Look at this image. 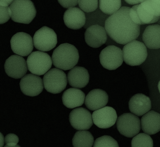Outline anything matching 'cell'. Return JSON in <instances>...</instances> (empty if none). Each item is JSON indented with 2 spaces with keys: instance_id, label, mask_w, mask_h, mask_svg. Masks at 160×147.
<instances>
[{
  "instance_id": "6da1fadb",
  "label": "cell",
  "mask_w": 160,
  "mask_h": 147,
  "mask_svg": "<svg viewBox=\"0 0 160 147\" xmlns=\"http://www.w3.org/2000/svg\"><path fill=\"white\" fill-rule=\"evenodd\" d=\"M130 8L123 6L106 20L104 28L109 36L116 43L126 45L135 40L140 33V26L129 16Z\"/></svg>"
},
{
  "instance_id": "7a4b0ae2",
  "label": "cell",
  "mask_w": 160,
  "mask_h": 147,
  "mask_svg": "<svg viewBox=\"0 0 160 147\" xmlns=\"http://www.w3.org/2000/svg\"><path fill=\"white\" fill-rule=\"evenodd\" d=\"M52 58L53 65L57 68L64 71L71 70L78 63L79 52L74 45L62 44L54 50Z\"/></svg>"
},
{
  "instance_id": "3957f363",
  "label": "cell",
  "mask_w": 160,
  "mask_h": 147,
  "mask_svg": "<svg viewBox=\"0 0 160 147\" xmlns=\"http://www.w3.org/2000/svg\"><path fill=\"white\" fill-rule=\"evenodd\" d=\"M11 19L16 23L29 24L36 16L34 4L30 0H15L10 6Z\"/></svg>"
},
{
  "instance_id": "277c9868",
  "label": "cell",
  "mask_w": 160,
  "mask_h": 147,
  "mask_svg": "<svg viewBox=\"0 0 160 147\" xmlns=\"http://www.w3.org/2000/svg\"><path fill=\"white\" fill-rule=\"evenodd\" d=\"M122 51L124 62L132 66L141 65L148 57L147 49L145 45L136 40L124 45Z\"/></svg>"
},
{
  "instance_id": "5b68a950",
  "label": "cell",
  "mask_w": 160,
  "mask_h": 147,
  "mask_svg": "<svg viewBox=\"0 0 160 147\" xmlns=\"http://www.w3.org/2000/svg\"><path fill=\"white\" fill-rule=\"evenodd\" d=\"M43 81L44 87L48 92L57 94L66 88L68 79L63 71L55 68L50 69L44 74Z\"/></svg>"
},
{
  "instance_id": "8992f818",
  "label": "cell",
  "mask_w": 160,
  "mask_h": 147,
  "mask_svg": "<svg viewBox=\"0 0 160 147\" xmlns=\"http://www.w3.org/2000/svg\"><path fill=\"white\" fill-rule=\"evenodd\" d=\"M27 63L30 72L35 75L42 76L50 70L53 62L52 58L48 53L36 51L28 55Z\"/></svg>"
},
{
  "instance_id": "52a82bcc",
  "label": "cell",
  "mask_w": 160,
  "mask_h": 147,
  "mask_svg": "<svg viewBox=\"0 0 160 147\" xmlns=\"http://www.w3.org/2000/svg\"><path fill=\"white\" fill-rule=\"evenodd\" d=\"M117 125L119 133L127 138L134 137L139 134L141 129L139 118L129 113H124L119 116L117 120Z\"/></svg>"
},
{
  "instance_id": "ba28073f",
  "label": "cell",
  "mask_w": 160,
  "mask_h": 147,
  "mask_svg": "<svg viewBox=\"0 0 160 147\" xmlns=\"http://www.w3.org/2000/svg\"><path fill=\"white\" fill-rule=\"evenodd\" d=\"M33 39L35 48L42 52L51 50L55 48L57 43L56 33L47 26L42 27L37 30Z\"/></svg>"
},
{
  "instance_id": "9c48e42d",
  "label": "cell",
  "mask_w": 160,
  "mask_h": 147,
  "mask_svg": "<svg viewBox=\"0 0 160 147\" xmlns=\"http://www.w3.org/2000/svg\"><path fill=\"white\" fill-rule=\"evenodd\" d=\"M100 60L104 68L109 70H116L123 62L122 50L115 45H108L101 51Z\"/></svg>"
},
{
  "instance_id": "30bf717a",
  "label": "cell",
  "mask_w": 160,
  "mask_h": 147,
  "mask_svg": "<svg viewBox=\"0 0 160 147\" xmlns=\"http://www.w3.org/2000/svg\"><path fill=\"white\" fill-rule=\"evenodd\" d=\"M12 50L20 56H28L33 50V39L29 34L19 32L13 35L11 40Z\"/></svg>"
},
{
  "instance_id": "8fae6325",
  "label": "cell",
  "mask_w": 160,
  "mask_h": 147,
  "mask_svg": "<svg viewBox=\"0 0 160 147\" xmlns=\"http://www.w3.org/2000/svg\"><path fill=\"white\" fill-rule=\"evenodd\" d=\"M4 69L9 76L18 79L22 78L26 75L28 67L26 60L22 57L13 55L6 60Z\"/></svg>"
},
{
  "instance_id": "7c38bea8",
  "label": "cell",
  "mask_w": 160,
  "mask_h": 147,
  "mask_svg": "<svg viewBox=\"0 0 160 147\" xmlns=\"http://www.w3.org/2000/svg\"><path fill=\"white\" fill-rule=\"evenodd\" d=\"M69 121L74 129L79 131L90 129L93 123L90 111L82 108H76L71 112Z\"/></svg>"
},
{
  "instance_id": "4fadbf2b",
  "label": "cell",
  "mask_w": 160,
  "mask_h": 147,
  "mask_svg": "<svg viewBox=\"0 0 160 147\" xmlns=\"http://www.w3.org/2000/svg\"><path fill=\"white\" fill-rule=\"evenodd\" d=\"M115 109L109 106H105L92 113V121L96 126L101 129H108L113 126L117 120Z\"/></svg>"
},
{
  "instance_id": "5bb4252c",
  "label": "cell",
  "mask_w": 160,
  "mask_h": 147,
  "mask_svg": "<svg viewBox=\"0 0 160 147\" xmlns=\"http://www.w3.org/2000/svg\"><path fill=\"white\" fill-rule=\"evenodd\" d=\"M22 92L26 96H36L42 92L43 81L38 76L33 74H27L21 79L20 82Z\"/></svg>"
},
{
  "instance_id": "9a60e30c",
  "label": "cell",
  "mask_w": 160,
  "mask_h": 147,
  "mask_svg": "<svg viewBox=\"0 0 160 147\" xmlns=\"http://www.w3.org/2000/svg\"><path fill=\"white\" fill-rule=\"evenodd\" d=\"M86 43L92 48H100L106 43L107 34L103 26L98 24L89 26L85 33Z\"/></svg>"
},
{
  "instance_id": "2e32d148",
  "label": "cell",
  "mask_w": 160,
  "mask_h": 147,
  "mask_svg": "<svg viewBox=\"0 0 160 147\" xmlns=\"http://www.w3.org/2000/svg\"><path fill=\"white\" fill-rule=\"evenodd\" d=\"M63 20L65 25L68 28L78 30L85 26L86 17L81 9L75 7L65 11L64 13Z\"/></svg>"
},
{
  "instance_id": "e0dca14e",
  "label": "cell",
  "mask_w": 160,
  "mask_h": 147,
  "mask_svg": "<svg viewBox=\"0 0 160 147\" xmlns=\"http://www.w3.org/2000/svg\"><path fill=\"white\" fill-rule=\"evenodd\" d=\"M129 107L131 112L136 116L144 115L151 109L150 99L144 94H136L129 100Z\"/></svg>"
},
{
  "instance_id": "ac0fdd59",
  "label": "cell",
  "mask_w": 160,
  "mask_h": 147,
  "mask_svg": "<svg viewBox=\"0 0 160 147\" xmlns=\"http://www.w3.org/2000/svg\"><path fill=\"white\" fill-rule=\"evenodd\" d=\"M108 102V96L105 91L95 89L87 94L85 104L89 109L95 111L105 107Z\"/></svg>"
},
{
  "instance_id": "d6986e66",
  "label": "cell",
  "mask_w": 160,
  "mask_h": 147,
  "mask_svg": "<svg viewBox=\"0 0 160 147\" xmlns=\"http://www.w3.org/2000/svg\"><path fill=\"white\" fill-rule=\"evenodd\" d=\"M69 84L76 88H82L88 84L90 75L84 67L75 66L71 69L67 75Z\"/></svg>"
},
{
  "instance_id": "ffe728a7",
  "label": "cell",
  "mask_w": 160,
  "mask_h": 147,
  "mask_svg": "<svg viewBox=\"0 0 160 147\" xmlns=\"http://www.w3.org/2000/svg\"><path fill=\"white\" fill-rule=\"evenodd\" d=\"M141 122L142 129L146 134L153 135L160 131V114L155 111L146 113L141 118Z\"/></svg>"
},
{
  "instance_id": "44dd1931",
  "label": "cell",
  "mask_w": 160,
  "mask_h": 147,
  "mask_svg": "<svg viewBox=\"0 0 160 147\" xmlns=\"http://www.w3.org/2000/svg\"><path fill=\"white\" fill-rule=\"evenodd\" d=\"M85 94L80 89L69 88L64 92L62 100L64 105L69 109L80 107L85 102Z\"/></svg>"
},
{
  "instance_id": "7402d4cb",
  "label": "cell",
  "mask_w": 160,
  "mask_h": 147,
  "mask_svg": "<svg viewBox=\"0 0 160 147\" xmlns=\"http://www.w3.org/2000/svg\"><path fill=\"white\" fill-rule=\"evenodd\" d=\"M142 40L146 47L151 50L160 48V25H149L145 29Z\"/></svg>"
},
{
  "instance_id": "603a6c76",
  "label": "cell",
  "mask_w": 160,
  "mask_h": 147,
  "mask_svg": "<svg viewBox=\"0 0 160 147\" xmlns=\"http://www.w3.org/2000/svg\"><path fill=\"white\" fill-rule=\"evenodd\" d=\"M94 142L93 136L87 130L77 132L72 139L73 147H92Z\"/></svg>"
},
{
  "instance_id": "cb8c5ba5",
  "label": "cell",
  "mask_w": 160,
  "mask_h": 147,
  "mask_svg": "<svg viewBox=\"0 0 160 147\" xmlns=\"http://www.w3.org/2000/svg\"><path fill=\"white\" fill-rule=\"evenodd\" d=\"M121 1L120 0L99 1V8L102 13L111 16L121 9Z\"/></svg>"
},
{
  "instance_id": "d4e9b609",
  "label": "cell",
  "mask_w": 160,
  "mask_h": 147,
  "mask_svg": "<svg viewBox=\"0 0 160 147\" xmlns=\"http://www.w3.org/2000/svg\"><path fill=\"white\" fill-rule=\"evenodd\" d=\"M138 18L142 25L156 23L159 21L160 16H152L145 10L140 4L134 5Z\"/></svg>"
},
{
  "instance_id": "484cf974",
  "label": "cell",
  "mask_w": 160,
  "mask_h": 147,
  "mask_svg": "<svg viewBox=\"0 0 160 147\" xmlns=\"http://www.w3.org/2000/svg\"><path fill=\"white\" fill-rule=\"evenodd\" d=\"M132 147H153V141L151 136L145 133H139L132 138Z\"/></svg>"
},
{
  "instance_id": "4316f807",
  "label": "cell",
  "mask_w": 160,
  "mask_h": 147,
  "mask_svg": "<svg viewBox=\"0 0 160 147\" xmlns=\"http://www.w3.org/2000/svg\"><path fill=\"white\" fill-rule=\"evenodd\" d=\"M148 13L153 16H160V0H146L141 4Z\"/></svg>"
},
{
  "instance_id": "83f0119b",
  "label": "cell",
  "mask_w": 160,
  "mask_h": 147,
  "mask_svg": "<svg viewBox=\"0 0 160 147\" xmlns=\"http://www.w3.org/2000/svg\"><path fill=\"white\" fill-rule=\"evenodd\" d=\"M13 1H1V24L7 22L11 18L12 13L10 6Z\"/></svg>"
},
{
  "instance_id": "f1b7e54d",
  "label": "cell",
  "mask_w": 160,
  "mask_h": 147,
  "mask_svg": "<svg viewBox=\"0 0 160 147\" xmlns=\"http://www.w3.org/2000/svg\"><path fill=\"white\" fill-rule=\"evenodd\" d=\"M93 147H119L118 144L112 137L102 136L98 138L94 143Z\"/></svg>"
},
{
  "instance_id": "f546056e",
  "label": "cell",
  "mask_w": 160,
  "mask_h": 147,
  "mask_svg": "<svg viewBox=\"0 0 160 147\" xmlns=\"http://www.w3.org/2000/svg\"><path fill=\"white\" fill-rule=\"evenodd\" d=\"M78 5L79 7L82 11L87 13L93 12L98 8V1H85V0H79Z\"/></svg>"
},
{
  "instance_id": "4dcf8cb0",
  "label": "cell",
  "mask_w": 160,
  "mask_h": 147,
  "mask_svg": "<svg viewBox=\"0 0 160 147\" xmlns=\"http://www.w3.org/2000/svg\"><path fill=\"white\" fill-rule=\"evenodd\" d=\"M5 142L7 145L9 146H16L19 142V138L14 134H8L4 138Z\"/></svg>"
},
{
  "instance_id": "1f68e13d",
  "label": "cell",
  "mask_w": 160,
  "mask_h": 147,
  "mask_svg": "<svg viewBox=\"0 0 160 147\" xmlns=\"http://www.w3.org/2000/svg\"><path fill=\"white\" fill-rule=\"evenodd\" d=\"M58 2L63 7L66 9H70L76 6L78 4V1H65V0H60Z\"/></svg>"
},
{
  "instance_id": "d6a6232c",
  "label": "cell",
  "mask_w": 160,
  "mask_h": 147,
  "mask_svg": "<svg viewBox=\"0 0 160 147\" xmlns=\"http://www.w3.org/2000/svg\"><path fill=\"white\" fill-rule=\"evenodd\" d=\"M144 1V0H126L125 2L129 4L136 5L141 4Z\"/></svg>"
},
{
  "instance_id": "836d02e7",
  "label": "cell",
  "mask_w": 160,
  "mask_h": 147,
  "mask_svg": "<svg viewBox=\"0 0 160 147\" xmlns=\"http://www.w3.org/2000/svg\"><path fill=\"white\" fill-rule=\"evenodd\" d=\"M4 141H5L4 136L1 133V147H2L4 144Z\"/></svg>"
},
{
  "instance_id": "e575fe53",
  "label": "cell",
  "mask_w": 160,
  "mask_h": 147,
  "mask_svg": "<svg viewBox=\"0 0 160 147\" xmlns=\"http://www.w3.org/2000/svg\"><path fill=\"white\" fill-rule=\"evenodd\" d=\"M158 89H159V92L160 93V80L159 81V83H158Z\"/></svg>"
}]
</instances>
